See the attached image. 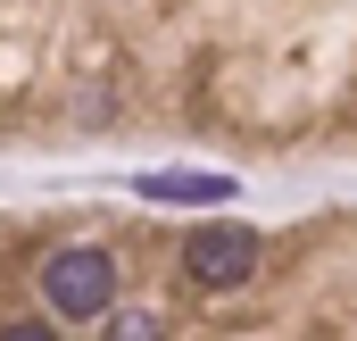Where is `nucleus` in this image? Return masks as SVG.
I'll list each match as a JSON object with an SVG mask.
<instances>
[{
    "instance_id": "obj_1",
    "label": "nucleus",
    "mask_w": 357,
    "mask_h": 341,
    "mask_svg": "<svg viewBox=\"0 0 357 341\" xmlns=\"http://www.w3.org/2000/svg\"><path fill=\"white\" fill-rule=\"evenodd\" d=\"M42 300H50V317H100L116 300V258L108 250H50L42 258Z\"/></svg>"
},
{
    "instance_id": "obj_2",
    "label": "nucleus",
    "mask_w": 357,
    "mask_h": 341,
    "mask_svg": "<svg viewBox=\"0 0 357 341\" xmlns=\"http://www.w3.org/2000/svg\"><path fill=\"white\" fill-rule=\"evenodd\" d=\"M258 258H266V242H258L250 225H199V233L183 242V275H191L199 291H233V283L258 275Z\"/></svg>"
},
{
    "instance_id": "obj_3",
    "label": "nucleus",
    "mask_w": 357,
    "mask_h": 341,
    "mask_svg": "<svg viewBox=\"0 0 357 341\" xmlns=\"http://www.w3.org/2000/svg\"><path fill=\"white\" fill-rule=\"evenodd\" d=\"M133 191L142 200H167V208H183V200L199 208V200H233V175H142Z\"/></svg>"
},
{
    "instance_id": "obj_4",
    "label": "nucleus",
    "mask_w": 357,
    "mask_h": 341,
    "mask_svg": "<svg viewBox=\"0 0 357 341\" xmlns=\"http://www.w3.org/2000/svg\"><path fill=\"white\" fill-rule=\"evenodd\" d=\"M100 341H167V325H158V317H142V308H125V317H116Z\"/></svg>"
},
{
    "instance_id": "obj_5",
    "label": "nucleus",
    "mask_w": 357,
    "mask_h": 341,
    "mask_svg": "<svg viewBox=\"0 0 357 341\" xmlns=\"http://www.w3.org/2000/svg\"><path fill=\"white\" fill-rule=\"evenodd\" d=\"M0 341H59V333H50V325H8Z\"/></svg>"
}]
</instances>
